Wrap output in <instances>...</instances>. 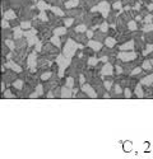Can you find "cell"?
Instances as JSON below:
<instances>
[{"mask_svg":"<svg viewBox=\"0 0 153 159\" xmlns=\"http://www.w3.org/2000/svg\"><path fill=\"white\" fill-rule=\"evenodd\" d=\"M21 27H22V28L24 29V31L33 28V27H32V22H29L28 19H26V21H22V22H21Z\"/></svg>","mask_w":153,"mask_h":159,"instance_id":"34","label":"cell"},{"mask_svg":"<svg viewBox=\"0 0 153 159\" xmlns=\"http://www.w3.org/2000/svg\"><path fill=\"white\" fill-rule=\"evenodd\" d=\"M142 31H143L144 33L152 32V31H153V23H144V26L142 27Z\"/></svg>","mask_w":153,"mask_h":159,"instance_id":"38","label":"cell"},{"mask_svg":"<svg viewBox=\"0 0 153 159\" xmlns=\"http://www.w3.org/2000/svg\"><path fill=\"white\" fill-rule=\"evenodd\" d=\"M65 47L63 50V53L65 56H68V57H71L73 55H74V52H76V50L79 48V43H76V42L73 40H68V42L64 45Z\"/></svg>","mask_w":153,"mask_h":159,"instance_id":"1","label":"cell"},{"mask_svg":"<svg viewBox=\"0 0 153 159\" xmlns=\"http://www.w3.org/2000/svg\"><path fill=\"white\" fill-rule=\"evenodd\" d=\"M132 91H130V88L129 87H126L125 89H124V97L125 98H132Z\"/></svg>","mask_w":153,"mask_h":159,"instance_id":"46","label":"cell"},{"mask_svg":"<svg viewBox=\"0 0 153 159\" xmlns=\"http://www.w3.org/2000/svg\"><path fill=\"white\" fill-rule=\"evenodd\" d=\"M50 42H52V43L55 45V46H57L59 48H60V46L63 45V43H61V38H60V36H57V34H54V36L50 38Z\"/></svg>","mask_w":153,"mask_h":159,"instance_id":"27","label":"cell"},{"mask_svg":"<svg viewBox=\"0 0 153 159\" xmlns=\"http://www.w3.org/2000/svg\"><path fill=\"white\" fill-rule=\"evenodd\" d=\"M142 68H143V70H145L147 73H151L153 70V65L151 63V60H148V59H145L143 63H142Z\"/></svg>","mask_w":153,"mask_h":159,"instance_id":"19","label":"cell"},{"mask_svg":"<svg viewBox=\"0 0 153 159\" xmlns=\"http://www.w3.org/2000/svg\"><path fill=\"white\" fill-rule=\"evenodd\" d=\"M143 21L144 23H153V14H147L143 18Z\"/></svg>","mask_w":153,"mask_h":159,"instance_id":"47","label":"cell"},{"mask_svg":"<svg viewBox=\"0 0 153 159\" xmlns=\"http://www.w3.org/2000/svg\"><path fill=\"white\" fill-rule=\"evenodd\" d=\"M65 14L68 17H78V15L83 14V11L79 8H71V9H65Z\"/></svg>","mask_w":153,"mask_h":159,"instance_id":"11","label":"cell"},{"mask_svg":"<svg viewBox=\"0 0 153 159\" xmlns=\"http://www.w3.org/2000/svg\"><path fill=\"white\" fill-rule=\"evenodd\" d=\"M17 74L18 73L17 71H14V70H6L5 71V74H4V81H6L8 84H10V83H14V80H17Z\"/></svg>","mask_w":153,"mask_h":159,"instance_id":"6","label":"cell"},{"mask_svg":"<svg viewBox=\"0 0 153 159\" xmlns=\"http://www.w3.org/2000/svg\"><path fill=\"white\" fill-rule=\"evenodd\" d=\"M97 11L98 13H102V15L105 18H107V15L111 11L110 9V3L107 1V0H103V1H99L97 4Z\"/></svg>","mask_w":153,"mask_h":159,"instance_id":"3","label":"cell"},{"mask_svg":"<svg viewBox=\"0 0 153 159\" xmlns=\"http://www.w3.org/2000/svg\"><path fill=\"white\" fill-rule=\"evenodd\" d=\"M117 57L120 60H122L124 63H128V61H133L138 57V53L133 52V51H121L117 53Z\"/></svg>","mask_w":153,"mask_h":159,"instance_id":"2","label":"cell"},{"mask_svg":"<svg viewBox=\"0 0 153 159\" xmlns=\"http://www.w3.org/2000/svg\"><path fill=\"white\" fill-rule=\"evenodd\" d=\"M80 89H82L83 92H86L87 96L89 97V98H96V97H98L97 96V92H96V89L93 88V85H92L91 83H88V81H87V83H84Z\"/></svg>","mask_w":153,"mask_h":159,"instance_id":"4","label":"cell"},{"mask_svg":"<svg viewBox=\"0 0 153 159\" xmlns=\"http://www.w3.org/2000/svg\"><path fill=\"white\" fill-rule=\"evenodd\" d=\"M3 37L5 40H8V38H14V34L9 28H3Z\"/></svg>","mask_w":153,"mask_h":159,"instance_id":"32","label":"cell"},{"mask_svg":"<svg viewBox=\"0 0 153 159\" xmlns=\"http://www.w3.org/2000/svg\"><path fill=\"white\" fill-rule=\"evenodd\" d=\"M93 36H94L93 29H87V37H88V38H92Z\"/></svg>","mask_w":153,"mask_h":159,"instance_id":"48","label":"cell"},{"mask_svg":"<svg viewBox=\"0 0 153 159\" xmlns=\"http://www.w3.org/2000/svg\"><path fill=\"white\" fill-rule=\"evenodd\" d=\"M88 46L93 48L96 52H98L99 50H101V48L103 47V46H102V42H99V41H96V40H91V41H88Z\"/></svg>","mask_w":153,"mask_h":159,"instance_id":"13","label":"cell"},{"mask_svg":"<svg viewBox=\"0 0 153 159\" xmlns=\"http://www.w3.org/2000/svg\"><path fill=\"white\" fill-rule=\"evenodd\" d=\"M119 48H120L121 51H133V50L135 48V42H134V40H129V41L124 42V43H121Z\"/></svg>","mask_w":153,"mask_h":159,"instance_id":"8","label":"cell"},{"mask_svg":"<svg viewBox=\"0 0 153 159\" xmlns=\"http://www.w3.org/2000/svg\"><path fill=\"white\" fill-rule=\"evenodd\" d=\"M153 51V43H148L147 46H145V48H144V55H148V53H151Z\"/></svg>","mask_w":153,"mask_h":159,"instance_id":"44","label":"cell"},{"mask_svg":"<svg viewBox=\"0 0 153 159\" xmlns=\"http://www.w3.org/2000/svg\"><path fill=\"white\" fill-rule=\"evenodd\" d=\"M37 8L40 10H46V9H49V3L46 1V0H40V1L37 3Z\"/></svg>","mask_w":153,"mask_h":159,"instance_id":"33","label":"cell"},{"mask_svg":"<svg viewBox=\"0 0 153 159\" xmlns=\"http://www.w3.org/2000/svg\"><path fill=\"white\" fill-rule=\"evenodd\" d=\"M68 32V28L64 26H60V27H56L54 29V34H57V36H63V34H66Z\"/></svg>","mask_w":153,"mask_h":159,"instance_id":"22","label":"cell"},{"mask_svg":"<svg viewBox=\"0 0 153 159\" xmlns=\"http://www.w3.org/2000/svg\"><path fill=\"white\" fill-rule=\"evenodd\" d=\"M3 17L8 19V21H11V19L17 18V11L14 9H9V10H5V13H3Z\"/></svg>","mask_w":153,"mask_h":159,"instance_id":"18","label":"cell"},{"mask_svg":"<svg viewBox=\"0 0 153 159\" xmlns=\"http://www.w3.org/2000/svg\"><path fill=\"white\" fill-rule=\"evenodd\" d=\"M71 92H73V88L68 87V85H64L61 88V98H71Z\"/></svg>","mask_w":153,"mask_h":159,"instance_id":"14","label":"cell"},{"mask_svg":"<svg viewBox=\"0 0 153 159\" xmlns=\"http://www.w3.org/2000/svg\"><path fill=\"white\" fill-rule=\"evenodd\" d=\"M116 43H117L116 38H114V37H111V36H107L106 41H105V45L107 46V47H115Z\"/></svg>","mask_w":153,"mask_h":159,"instance_id":"23","label":"cell"},{"mask_svg":"<svg viewBox=\"0 0 153 159\" xmlns=\"http://www.w3.org/2000/svg\"><path fill=\"white\" fill-rule=\"evenodd\" d=\"M87 24H84V23H80V24H76L74 26V29L75 32H87Z\"/></svg>","mask_w":153,"mask_h":159,"instance_id":"36","label":"cell"},{"mask_svg":"<svg viewBox=\"0 0 153 159\" xmlns=\"http://www.w3.org/2000/svg\"><path fill=\"white\" fill-rule=\"evenodd\" d=\"M134 94H135L138 98H144V91L142 84H138L135 88H134Z\"/></svg>","mask_w":153,"mask_h":159,"instance_id":"21","label":"cell"},{"mask_svg":"<svg viewBox=\"0 0 153 159\" xmlns=\"http://www.w3.org/2000/svg\"><path fill=\"white\" fill-rule=\"evenodd\" d=\"M99 63V59L98 57H94V56H91V57H88V60H87V65L88 66H96Z\"/></svg>","mask_w":153,"mask_h":159,"instance_id":"28","label":"cell"},{"mask_svg":"<svg viewBox=\"0 0 153 159\" xmlns=\"http://www.w3.org/2000/svg\"><path fill=\"white\" fill-rule=\"evenodd\" d=\"M114 71H115V66L109 61V63H105V64H103L102 70H101V74H102V75H112Z\"/></svg>","mask_w":153,"mask_h":159,"instance_id":"7","label":"cell"},{"mask_svg":"<svg viewBox=\"0 0 153 159\" xmlns=\"http://www.w3.org/2000/svg\"><path fill=\"white\" fill-rule=\"evenodd\" d=\"M51 91L54 92V96H55V98H61V88L59 87V85H56L54 89H51Z\"/></svg>","mask_w":153,"mask_h":159,"instance_id":"40","label":"cell"},{"mask_svg":"<svg viewBox=\"0 0 153 159\" xmlns=\"http://www.w3.org/2000/svg\"><path fill=\"white\" fill-rule=\"evenodd\" d=\"M34 91H36L38 94L40 96H42L45 93V89H44V84H37L36 85V89H34Z\"/></svg>","mask_w":153,"mask_h":159,"instance_id":"43","label":"cell"},{"mask_svg":"<svg viewBox=\"0 0 153 159\" xmlns=\"http://www.w3.org/2000/svg\"><path fill=\"white\" fill-rule=\"evenodd\" d=\"M5 68H9V69H11V70H14V71H17L18 74L21 71H23V68L21 66V64H18L17 61H14V60H11V61H9L6 65H5Z\"/></svg>","mask_w":153,"mask_h":159,"instance_id":"9","label":"cell"},{"mask_svg":"<svg viewBox=\"0 0 153 159\" xmlns=\"http://www.w3.org/2000/svg\"><path fill=\"white\" fill-rule=\"evenodd\" d=\"M140 84L144 87H153V74H147L140 80Z\"/></svg>","mask_w":153,"mask_h":159,"instance_id":"12","label":"cell"},{"mask_svg":"<svg viewBox=\"0 0 153 159\" xmlns=\"http://www.w3.org/2000/svg\"><path fill=\"white\" fill-rule=\"evenodd\" d=\"M138 28H139V24H138V22L134 19V21H130L128 22V29L130 31V32H133V31H137Z\"/></svg>","mask_w":153,"mask_h":159,"instance_id":"29","label":"cell"},{"mask_svg":"<svg viewBox=\"0 0 153 159\" xmlns=\"http://www.w3.org/2000/svg\"><path fill=\"white\" fill-rule=\"evenodd\" d=\"M27 38V42H28V47H32V46H36L38 43V38L34 36H31V37H26Z\"/></svg>","mask_w":153,"mask_h":159,"instance_id":"26","label":"cell"},{"mask_svg":"<svg viewBox=\"0 0 153 159\" xmlns=\"http://www.w3.org/2000/svg\"><path fill=\"white\" fill-rule=\"evenodd\" d=\"M51 76H52V71H51V70H47V71L45 70V71L40 75V80H41V81H47V80L51 79Z\"/></svg>","mask_w":153,"mask_h":159,"instance_id":"24","label":"cell"},{"mask_svg":"<svg viewBox=\"0 0 153 159\" xmlns=\"http://www.w3.org/2000/svg\"><path fill=\"white\" fill-rule=\"evenodd\" d=\"M144 148H145V150H148L147 148H149V143H144Z\"/></svg>","mask_w":153,"mask_h":159,"instance_id":"50","label":"cell"},{"mask_svg":"<svg viewBox=\"0 0 153 159\" xmlns=\"http://www.w3.org/2000/svg\"><path fill=\"white\" fill-rule=\"evenodd\" d=\"M1 53H3V56H5V55H8V53H9V46H8L5 42H3V46H1Z\"/></svg>","mask_w":153,"mask_h":159,"instance_id":"42","label":"cell"},{"mask_svg":"<svg viewBox=\"0 0 153 159\" xmlns=\"http://www.w3.org/2000/svg\"><path fill=\"white\" fill-rule=\"evenodd\" d=\"M79 4H80V0H66L65 1V8L66 9H71V8L79 6Z\"/></svg>","mask_w":153,"mask_h":159,"instance_id":"20","label":"cell"},{"mask_svg":"<svg viewBox=\"0 0 153 159\" xmlns=\"http://www.w3.org/2000/svg\"><path fill=\"white\" fill-rule=\"evenodd\" d=\"M144 37H145L144 40L147 41L148 43H153V31H152V32H147Z\"/></svg>","mask_w":153,"mask_h":159,"instance_id":"41","label":"cell"},{"mask_svg":"<svg viewBox=\"0 0 153 159\" xmlns=\"http://www.w3.org/2000/svg\"><path fill=\"white\" fill-rule=\"evenodd\" d=\"M76 43H80V45H88V37L87 34H84V32H76L73 37Z\"/></svg>","mask_w":153,"mask_h":159,"instance_id":"5","label":"cell"},{"mask_svg":"<svg viewBox=\"0 0 153 159\" xmlns=\"http://www.w3.org/2000/svg\"><path fill=\"white\" fill-rule=\"evenodd\" d=\"M46 1H47L49 4H51V5H55V4H56V1H57V0H46Z\"/></svg>","mask_w":153,"mask_h":159,"instance_id":"49","label":"cell"},{"mask_svg":"<svg viewBox=\"0 0 153 159\" xmlns=\"http://www.w3.org/2000/svg\"><path fill=\"white\" fill-rule=\"evenodd\" d=\"M9 22H10V27H13V28H15V27H18V26H21V22H19L17 18L11 19V21H9Z\"/></svg>","mask_w":153,"mask_h":159,"instance_id":"45","label":"cell"},{"mask_svg":"<svg viewBox=\"0 0 153 159\" xmlns=\"http://www.w3.org/2000/svg\"><path fill=\"white\" fill-rule=\"evenodd\" d=\"M74 22H75L74 17H68V18L64 19V26L66 27V28H71V26L74 24Z\"/></svg>","mask_w":153,"mask_h":159,"instance_id":"31","label":"cell"},{"mask_svg":"<svg viewBox=\"0 0 153 159\" xmlns=\"http://www.w3.org/2000/svg\"><path fill=\"white\" fill-rule=\"evenodd\" d=\"M33 89H34L33 85H31L29 83H27V84L24 85V87H23V89H22L23 97H28V98H29V96H31V93L33 92Z\"/></svg>","mask_w":153,"mask_h":159,"instance_id":"16","label":"cell"},{"mask_svg":"<svg viewBox=\"0 0 153 159\" xmlns=\"http://www.w3.org/2000/svg\"><path fill=\"white\" fill-rule=\"evenodd\" d=\"M117 21V10H111L109 15H107V22L110 23V24H114V23H116Z\"/></svg>","mask_w":153,"mask_h":159,"instance_id":"17","label":"cell"},{"mask_svg":"<svg viewBox=\"0 0 153 159\" xmlns=\"http://www.w3.org/2000/svg\"><path fill=\"white\" fill-rule=\"evenodd\" d=\"M133 149V143L132 141H124L122 143V150L124 152H132Z\"/></svg>","mask_w":153,"mask_h":159,"instance_id":"37","label":"cell"},{"mask_svg":"<svg viewBox=\"0 0 153 159\" xmlns=\"http://www.w3.org/2000/svg\"><path fill=\"white\" fill-rule=\"evenodd\" d=\"M106 32H102L101 29H97V32H94V36H93V40L96 41H99V42H105L107 36L105 34Z\"/></svg>","mask_w":153,"mask_h":159,"instance_id":"15","label":"cell"},{"mask_svg":"<svg viewBox=\"0 0 153 159\" xmlns=\"http://www.w3.org/2000/svg\"><path fill=\"white\" fill-rule=\"evenodd\" d=\"M13 87H14L15 89H18V91H22L23 87H24V80H23V79H17V80H14Z\"/></svg>","mask_w":153,"mask_h":159,"instance_id":"30","label":"cell"},{"mask_svg":"<svg viewBox=\"0 0 153 159\" xmlns=\"http://www.w3.org/2000/svg\"><path fill=\"white\" fill-rule=\"evenodd\" d=\"M51 10L55 13L56 15H59V17H64V11H63V9H61L60 6H57V5H54V6H51Z\"/></svg>","mask_w":153,"mask_h":159,"instance_id":"35","label":"cell"},{"mask_svg":"<svg viewBox=\"0 0 153 159\" xmlns=\"http://www.w3.org/2000/svg\"><path fill=\"white\" fill-rule=\"evenodd\" d=\"M13 34H14V40H17V38H21L23 37V28L21 26H18V27H15L14 31H13Z\"/></svg>","mask_w":153,"mask_h":159,"instance_id":"25","label":"cell"},{"mask_svg":"<svg viewBox=\"0 0 153 159\" xmlns=\"http://www.w3.org/2000/svg\"><path fill=\"white\" fill-rule=\"evenodd\" d=\"M134 42H135V50L138 52H142L145 48L144 40L142 37H135V38H134Z\"/></svg>","mask_w":153,"mask_h":159,"instance_id":"10","label":"cell"},{"mask_svg":"<svg viewBox=\"0 0 153 159\" xmlns=\"http://www.w3.org/2000/svg\"><path fill=\"white\" fill-rule=\"evenodd\" d=\"M122 6H124V4H122L121 0H117V1L112 3V9L114 10H121Z\"/></svg>","mask_w":153,"mask_h":159,"instance_id":"39","label":"cell"}]
</instances>
